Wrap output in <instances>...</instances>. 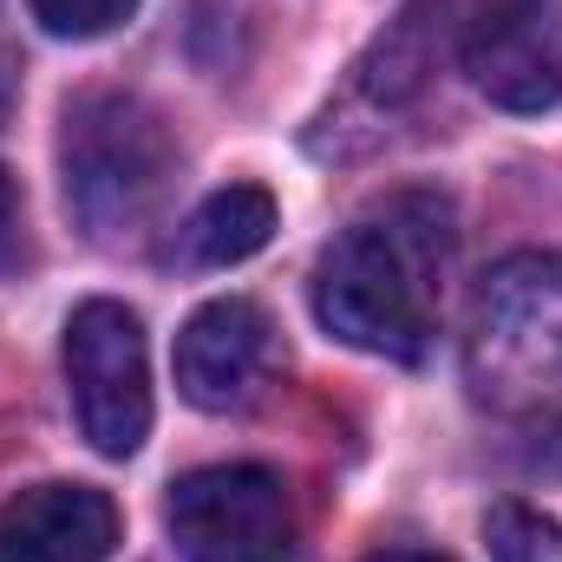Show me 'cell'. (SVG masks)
Listing matches in <instances>:
<instances>
[{
  "label": "cell",
  "instance_id": "cell-9",
  "mask_svg": "<svg viewBox=\"0 0 562 562\" xmlns=\"http://www.w3.org/2000/svg\"><path fill=\"white\" fill-rule=\"evenodd\" d=\"M438 53H445V7L438 0H413L373 40V53L353 66V105H367L373 119L413 105L425 92V79L438 72Z\"/></svg>",
  "mask_w": 562,
  "mask_h": 562
},
{
  "label": "cell",
  "instance_id": "cell-3",
  "mask_svg": "<svg viewBox=\"0 0 562 562\" xmlns=\"http://www.w3.org/2000/svg\"><path fill=\"white\" fill-rule=\"evenodd\" d=\"M464 373L484 406L530 413L562 393V249L497 262L464 334Z\"/></svg>",
  "mask_w": 562,
  "mask_h": 562
},
{
  "label": "cell",
  "instance_id": "cell-7",
  "mask_svg": "<svg viewBox=\"0 0 562 562\" xmlns=\"http://www.w3.org/2000/svg\"><path fill=\"white\" fill-rule=\"evenodd\" d=\"M276 367V327L256 301H210L177 334V393L203 413L256 400Z\"/></svg>",
  "mask_w": 562,
  "mask_h": 562
},
{
  "label": "cell",
  "instance_id": "cell-11",
  "mask_svg": "<svg viewBox=\"0 0 562 562\" xmlns=\"http://www.w3.org/2000/svg\"><path fill=\"white\" fill-rule=\"evenodd\" d=\"M484 537L497 562H562V524L530 504H497L484 517Z\"/></svg>",
  "mask_w": 562,
  "mask_h": 562
},
{
  "label": "cell",
  "instance_id": "cell-1",
  "mask_svg": "<svg viewBox=\"0 0 562 562\" xmlns=\"http://www.w3.org/2000/svg\"><path fill=\"white\" fill-rule=\"evenodd\" d=\"M451 203L431 190H400L373 203L360 223L334 236L314 269V314L334 340L380 353V360H425L445 307L451 269Z\"/></svg>",
  "mask_w": 562,
  "mask_h": 562
},
{
  "label": "cell",
  "instance_id": "cell-8",
  "mask_svg": "<svg viewBox=\"0 0 562 562\" xmlns=\"http://www.w3.org/2000/svg\"><path fill=\"white\" fill-rule=\"evenodd\" d=\"M119 504L92 484H33L0 510V562H105Z\"/></svg>",
  "mask_w": 562,
  "mask_h": 562
},
{
  "label": "cell",
  "instance_id": "cell-4",
  "mask_svg": "<svg viewBox=\"0 0 562 562\" xmlns=\"http://www.w3.org/2000/svg\"><path fill=\"white\" fill-rule=\"evenodd\" d=\"M170 543L190 562H288L294 497L269 464H203L170 484Z\"/></svg>",
  "mask_w": 562,
  "mask_h": 562
},
{
  "label": "cell",
  "instance_id": "cell-10",
  "mask_svg": "<svg viewBox=\"0 0 562 562\" xmlns=\"http://www.w3.org/2000/svg\"><path fill=\"white\" fill-rule=\"evenodd\" d=\"M269 236H276V196L256 190V183H229L210 203H196V216L177 236V262L229 269V262H249Z\"/></svg>",
  "mask_w": 562,
  "mask_h": 562
},
{
  "label": "cell",
  "instance_id": "cell-6",
  "mask_svg": "<svg viewBox=\"0 0 562 562\" xmlns=\"http://www.w3.org/2000/svg\"><path fill=\"white\" fill-rule=\"evenodd\" d=\"M464 66L484 99L510 112H543L562 99V13L550 0H497L464 40Z\"/></svg>",
  "mask_w": 562,
  "mask_h": 562
},
{
  "label": "cell",
  "instance_id": "cell-14",
  "mask_svg": "<svg viewBox=\"0 0 562 562\" xmlns=\"http://www.w3.org/2000/svg\"><path fill=\"white\" fill-rule=\"evenodd\" d=\"M13 99H20V53H13V46H7V33H0V125H7Z\"/></svg>",
  "mask_w": 562,
  "mask_h": 562
},
{
  "label": "cell",
  "instance_id": "cell-2",
  "mask_svg": "<svg viewBox=\"0 0 562 562\" xmlns=\"http://www.w3.org/2000/svg\"><path fill=\"white\" fill-rule=\"evenodd\" d=\"M59 177L66 210L92 243H119L157 216L177 183V138L164 112L138 92H79L59 125Z\"/></svg>",
  "mask_w": 562,
  "mask_h": 562
},
{
  "label": "cell",
  "instance_id": "cell-12",
  "mask_svg": "<svg viewBox=\"0 0 562 562\" xmlns=\"http://www.w3.org/2000/svg\"><path fill=\"white\" fill-rule=\"evenodd\" d=\"M26 7L59 40H99V33H112L138 13V0H26Z\"/></svg>",
  "mask_w": 562,
  "mask_h": 562
},
{
  "label": "cell",
  "instance_id": "cell-15",
  "mask_svg": "<svg viewBox=\"0 0 562 562\" xmlns=\"http://www.w3.org/2000/svg\"><path fill=\"white\" fill-rule=\"evenodd\" d=\"M367 562H451V557H425V550H380V557Z\"/></svg>",
  "mask_w": 562,
  "mask_h": 562
},
{
  "label": "cell",
  "instance_id": "cell-13",
  "mask_svg": "<svg viewBox=\"0 0 562 562\" xmlns=\"http://www.w3.org/2000/svg\"><path fill=\"white\" fill-rule=\"evenodd\" d=\"M26 223H20V190H13V177L0 170V276H13L20 269V256H26V236H20Z\"/></svg>",
  "mask_w": 562,
  "mask_h": 562
},
{
  "label": "cell",
  "instance_id": "cell-5",
  "mask_svg": "<svg viewBox=\"0 0 562 562\" xmlns=\"http://www.w3.org/2000/svg\"><path fill=\"white\" fill-rule=\"evenodd\" d=\"M66 393L79 431L105 458H132L150 431V360L144 327L119 301H86L66 321Z\"/></svg>",
  "mask_w": 562,
  "mask_h": 562
}]
</instances>
